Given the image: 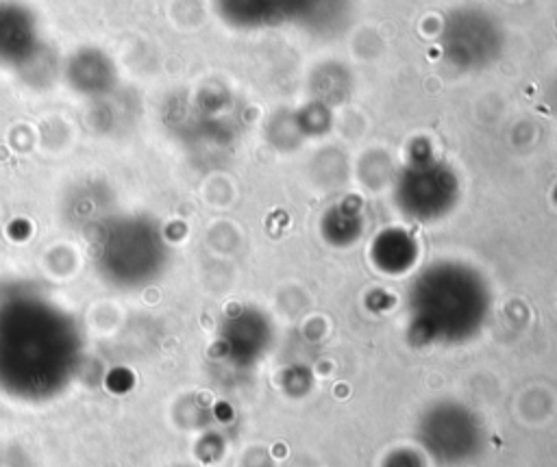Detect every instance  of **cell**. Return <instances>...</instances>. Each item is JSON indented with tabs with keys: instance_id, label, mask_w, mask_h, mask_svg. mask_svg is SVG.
I'll return each instance as SVG.
<instances>
[{
	"instance_id": "6da1fadb",
	"label": "cell",
	"mask_w": 557,
	"mask_h": 467,
	"mask_svg": "<svg viewBox=\"0 0 557 467\" xmlns=\"http://www.w3.org/2000/svg\"><path fill=\"white\" fill-rule=\"evenodd\" d=\"M161 241L159 232L148 219L124 217L115 219L102 228L98 237V256L102 265L115 267L120 261L126 269H137L146 274L148 261L159 256Z\"/></svg>"
},
{
	"instance_id": "7a4b0ae2",
	"label": "cell",
	"mask_w": 557,
	"mask_h": 467,
	"mask_svg": "<svg viewBox=\"0 0 557 467\" xmlns=\"http://www.w3.org/2000/svg\"><path fill=\"white\" fill-rule=\"evenodd\" d=\"M41 56L35 15L20 2H0V65L24 72Z\"/></svg>"
},
{
	"instance_id": "3957f363",
	"label": "cell",
	"mask_w": 557,
	"mask_h": 467,
	"mask_svg": "<svg viewBox=\"0 0 557 467\" xmlns=\"http://www.w3.org/2000/svg\"><path fill=\"white\" fill-rule=\"evenodd\" d=\"M65 78L78 93L102 96L115 85V67L107 52L98 48H78L65 61Z\"/></svg>"
}]
</instances>
